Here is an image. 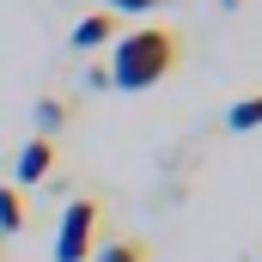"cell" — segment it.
<instances>
[{
	"instance_id": "10",
	"label": "cell",
	"mask_w": 262,
	"mask_h": 262,
	"mask_svg": "<svg viewBox=\"0 0 262 262\" xmlns=\"http://www.w3.org/2000/svg\"><path fill=\"white\" fill-rule=\"evenodd\" d=\"M220 6H238V0H220Z\"/></svg>"
},
{
	"instance_id": "5",
	"label": "cell",
	"mask_w": 262,
	"mask_h": 262,
	"mask_svg": "<svg viewBox=\"0 0 262 262\" xmlns=\"http://www.w3.org/2000/svg\"><path fill=\"white\" fill-rule=\"evenodd\" d=\"M226 128H232V134H250V128H262V92L238 98V104L226 110Z\"/></svg>"
},
{
	"instance_id": "8",
	"label": "cell",
	"mask_w": 262,
	"mask_h": 262,
	"mask_svg": "<svg viewBox=\"0 0 262 262\" xmlns=\"http://www.w3.org/2000/svg\"><path fill=\"white\" fill-rule=\"evenodd\" d=\"M37 122H43V140H49V134L67 122V104L61 98H37Z\"/></svg>"
},
{
	"instance_id": "9",
	"label": "cell",
	"mask_w": 262,
	"mask_h": 262,
	"mask_svg": "<svg viewBox=\"0 0 262 262\" xmlns=\"http://www.w3.org/2000/svg\"><path fill=\"white\" fill-rule=\"evenodd\" d=\"M104 6H122V12H146V6H165V0H104Z\"/></svg>"
},
{
	"instance_id": "6",
	"label": "cell",
	"mask_w": 262,
	"mask_h": 262,
	"mask_svg": "<svg viewBox=\"0 0 262 262\" xmlns=\"http://www.w3.org/2000/svg\"><path fill=\"white\" fill-rule=\"evenodd\" d=\"M18 232H25V195L0 189V238H18Z\"/></svg>"
},
{
	"instance_id": "7",
	"label": "cell",
	"mask_w": 262,
	"mask_h": 262,
	"mask_svg": "<svg viewBox=\"0 0 262 262\" xmlns=\"http://www.w3.org/2000/svg\"><path fill=\"white\" fill-rule=\"evenodd\" d=\"M98 262H146V244H134V238H116V244H104V250H92Z\"/></svg>"
},
{
	"instance_id": "2",
	"label": "cell",
	"mask_w": 262,
	"mask_h": 262,
	"mask_svg": "<svg viewBox=\"0 0 262 262\" xmlns=\"http://www.w3.org/2000/svg\"><path fill=\"white\" fill-rule=\"evenodd\" d=\"M98 238V201H67L61 226H55V262H85Z\"/></svg>"
},
{
	"instance_id": "4",
	"label": "cell",
	"mask_w": 262,
	"mask_h": 262,
	"mask_svg": "<svg viewBox=\"0 0 262 262\" xmlns=\"http://www.w3.org/2000/svg\"><path fill=\"white\" fill-rule=\"evenodd\" d=\"M110 37H116V12H92L73 25V49H104Z\"/></svg>"
},
{
	"instance_id": "1",
	"label": "cell",
	"mask_w": 262,
	"mask_h": 262,
	"mask_svg": "<svg viewBox=\"0 0 262 262\" xmlns=\"http://www.w3.org/2000/svg\"><path fill=\"white\" fill-rule=\"evenodd\" d=\"M183 61V43H177V31H159V25H146V31H128L122 43H116V55H110V85H122V92H146V85H159L165 73H177Z\"/></svg>"
},
{
	"instance_id": "3",
	"label": "cell",
	"mask_w": 262,
	"mask_h": 262,
	"mask_svg": "<svg viewBox=\"0 0 262 262\" xmlns=\"http://www.w3.org/2000/svg\"><path fill=\"white\" fill-rule=\"evenodd\" d=\"M49 165H55V140H25V152H18V183H43L49 177Z\"/></svg>"
}]
</instances>
